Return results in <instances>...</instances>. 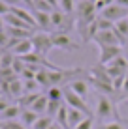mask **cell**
Returning a JSON list of instances; mask_svg holds the SVG:
<instances>
[{"label":"cell","mask_w":128,"mask_h":129,"mask_svg":"<svg viewBox=\"0 0 128 129\" xmlns=\"http://www.w3.org/2000/svg\"><path fill=\"white\" fill-rule=\"evenodd\" d=\"M94 112H96V118H98L100 122H109V120L121 122V116H119V112L115 109V103L111 101V97H107L104 94H98Z\"/></svg>","instance_id":"cell-1"},{"label":"cell","mask_w":128,"mask_h":129,"mask_svg":"<svg viewBox=\"0 0 128 129\" xmlns=\"http://www.w3.org/2000/svg\"><path fill=\"white\" fill-rule=\"evenodd\" d=\"M51 41H53V47L60 49V51H76L79 49V45L70 38L68 32H62V30H57V32H51Z\"/></svg>","instance_id":"cell-2"},{"label":"cell","mask_w":128,"mask_h":129,"mask_svg":"<svg viewBox=\"0 0 128 129\" xmlns=\"http://www.w3.org/2000/svg\"><path fill=\"white\" fill-rule=\"evenodd\" d=\"M30 41H32L34 45V52H38V54L42 56H47V52L51 51L53 47V41H51V34H45V32H38L34 34L32 38H30Z\"/></svg>","instance_id":"cell-3"},{"label":"cell","mask_w":128,"mask_h":129,"mask_svg":"<svg viewBox=\"0 0 128 129\" xmlns=\"http://www.w3.org/2000/svg\"><path fill=\"white\" fill-rule=\"evenodd\" d=\"M64 103L68 105L70 109H77V110H81V112H85L87 116H90L87 99H83V97H79L77 94H74L70 88H66V90H64Z\"/></svg>","instance_id":"cell-4"},{"label":"cell","mask_w":128,"mask_h":129,"mask_svg":"<svg viewBox=\"0 0 128 129\" xmlns=\"http://www.w3.org/2000/svg\"><path fill=\"white\" fill-rule=\"evenodd\" d=\"M100 15H102L104 19L111 21V23H119V21H122V19H128V8L113 4V6H107Z\"/></svg>","instance_id":"cell-5"},{"label":"cell","mask_w":128,"mask_h":129,"mask_svg":"<svg viewBox=\"0 0 128 129\" xmlns=\"http://www.w3.org/2000/svg\"><path fill=\"white\" fill-rule=\"evenodd\" d=\"M100 62L98 64L107 66L111 60H115L117 56L122 54V47L121 45H100Z\"/></svg>","instance_id":"cell-6"},{"label":"cell","mask_w":128,"mask_h":129,"mask_svg":"<svg viewBox=\"0 0 128 129\" xmlns=\"http://www.w3.org/2000/svg\"><path fill=\"white\" fill-rule=\"evenodd\" d=\"M68 88L74 92V94H77L79 97H83V99H87V95H89V92H90V84L87 81H83V79H76V81H72L68 84Z\"/></svg>","instance_id":"cell-7"},{"label":"cell","mask_w":128,"mask_h":129,"mask_svg":"<svg viewBox=\"0 0 128 129\" xmlns=\"http://www.w3.org/2000/svg\"><path fill=\"white\" fill-rule=\"evenodd\" d=\"M4 24L8 26V28H23V30H34L30 24H26L23 19H19V17L15 15V13H8V15H4Z\"/></svg>","instance_id":"cell-8"},{"label":"cell","mask_w":128,"mask_h":129,"mask_svg":"<svg viewBox=\"0 0 128 129\" xmlns=\"http://www.w3.org/2000/svg\"><path fill=\"white\" fill-rule=\"evenodd\" d=\"M68 107V105H66ZM89 116H87L85 112H81V110H77V109H70L68 107V129H76L79 123L83 122V120H87Z\"/></svg>","instance_id":"cell-9"},{"label":"cell","mask_w":128,"mask_h":129,"mask_svg":"<svg viewBox=\"0 0 128 129\" xmlns=\"http://www.w3.org/2000/svg\"><path fill=\"white\" fill-rule=\"evenodd\" d=\"M11 52L17 56V58H23V56L34 52V45H32V41H30V39H21V41L11 49Z\"/></svg>","instance_id":"cell-10"},{"label":"cell","mask_w":128,"mask_h":129,"mask_svg":"<svg viewBox=\"0 0 128 129\" xmlns=\"http://www.w3.org/2000/svg\"><path fill=\"white\" fill-rule=\"evenodd\" d=\"M8 94H10L11 97H23L25 95V82L21 81L19 77L17 79H13L11 82H8Z\"/></svg>","instance_id":"cell-11"},{"label":"cell","mask_w":128,"mask_h":129,"mask_svg":"<svg viewBox=\"0 0 128 129\" xmlns=\"http://www.w3.org/2000/svg\"><path fill=\"white\" fill-rule=\"evenodd\" d=\"M19 118H21V123H23L26 129H30L34 123L38 122L40 114H36L34 110H30V109H23V110H21V116H19Z\"/></svg>","instance_id":"cell-12"},{"label":"cell","mask_w":128,"mask_h":129,"mask_svg":"<svg viewBox=\"0 0 128 129\" xmlns=\"http://www.w3.org/2000/svg\"><path fill=\"white\" fill-rule=\"evenodd\" d=\"M21 110L23 109H21L19 105H10L2 114H0V118H2V122H15V120L21 116Z\"/></svg>","instance_id":"cell-13"},{"label":"cell","mask_w":128,"mask_h":129,"mask_svg":"<svg viewBox=\"0 0 128 129\" xmlns=\"http://www.w3.org/2000/svg\"><path fill=\"white\" fill-rule=\"evenodd\" d=\"M34 19H36V26L42 30H49L51 28V13H43V11H32Z\"/></svg>","instance_id":"cell-14"},{"label":"cell","mask_w":128,"mask_h":129,"mask_svg":"<svg viewBox=\"0 0 128 129\" xmlns=\"http://www.w3.org/2000/svg\"><path fill=\"white\" fill-rule=\"evenodd\" d=\"M66 24V13L60 11V10H55L51 13V28H62Z\"/></svg>","instance_id":"cell-15"},{"label":"cell","mask_w":128,"mask_h":129,"mask_svg":"<svg viewBox=\"0 0 128 129\" xmlns=\"http://www.w3.org/2000/svg\"><path fill=\"white\" fill-rule=\"evenodd\" d=\"M47 103H49L47 95H40L38 99H36V103H34L32 107H30V110H34L36 114H40V116H43V114L47 112Z\"/></svg>","instance_id":"cell-16"},{"label":"cell","mask_w":128,"mask_h":129,"mask_svg":"<svg viewBox=\"0 0 128 129\" xmlns=\"http://www.w3.org/2000/svg\"><path fill=\"white\" fill-rule=\"evenodd\" d=\"M40 95H42L40 92H36V94H25L23 97H19V103H17V105H19L21 109H30V107L36 103V99Z\"/></svg>","instance_id":"cell-17"},{"label":"cell","mask_w":128,"mask_h":129,"mask_svg":"<svg viewBox=\"0 0 128 129\" xmlns=\"http://www.w3.org/2000/svg\"><path fill=\"white\" fill-rule=\"evenodd\" d=\"M17 56L13 54L11 51H4L2 56H0V69H6V68H11L13 62H15Z\"/></svg>","instance_id":"cell-18"},{"label":"cell","mask_w":128,"mask_h":129,"mask_svg":"<svg viewBox=\"0 0 128 129\" xmlns=\"http://www.w3.org/2000/svg\"><path fill=\"white\" fill-rule=\"evenodd\" d=\"M57 123H59L62 129H68V107L66 105H62L59 109V112H57Z\"/></svg>","instance_id":"cell-19"},{"label":"cell","mask_w":128,"mask_h":129,"mask_svg":"<svg viewBox=\"0 0 128 129\" xmlns=\"http://www.w3.org/2000/svg\"><path fill=\"white\" fill-rule=\"evenodd\" d=\"M45 95H47L49 101H62L64 99V90H60L59 86H51Z\"/></svg>","instance_id":"cell-20"},{"label":"cell","mask_w":128,"mask_h":129,"mask_svg":"<svg viewBox=\"0 0 128 129\" xmlns=\"http://www.w3.org/2000/svg\"><path fill=\"white\" fill-rule=\"evenodd\" d=\"M32 11H43V13H53L55 10L45 2V0H34L32 4Z\"/></svg>","instance_id":"cell-21"},{"label":"cell","mask_w":128,"mask_h":129,"mask_svg":"<svg viewBox=\"0 0 128 129\" xmlns=\"http://www.w3.org/2000/svg\"><path fill=\"white\" fill-rule=\"evenodd\" d=\"M115 30L121 34V38L128 43V19H122V21H119V23H115Z\"/></svg>","instance_id":"cell-22"},{"label":"cell","mask_w":128,"mask_h":129,"mask_svg":"<svg viewBox=\"0 0 128 129\" xmlns=\"http://www.w3.org/2000/svg\"><path fill=\"white\" fill-rule=\"evenodd\" d=\"M76 0H59V8L60 11H64L66 15H70V13H74V10H76Z\"/></svg>","instance_id":"cell-23"},{"label":"cell","mask_w":128,"mask_h":129,"mask_svg":"<svg viewBox=\"0 0 128 129\" xmlns=\"http://www.w3.org/2000/svg\"><path fill=\"white\" fill-rule=\"evenodd\" d=\"M51 123H53V118H49V116H40L38 122L32 125V129H49Z\"/></svg>","instance_id":"cell-24"},{"label":"cell","mask_w":128,"mask_h":129,"mask_svg":"<svg viewBox=\"0 0 128 129\" xmlns=\"http://www.w3.org/2000/svg\"><path fill=\"white\" fill-rule=\"evenodd\" d=\"M60 107H62L60 101H49V103H47V112H45V116H49V118L57 116V112H59Z\"/></svg>","instance_id":"cell-25"},{"label":"cell","mask_w":128,"mask_h":129,"mask_svg":"<svg viewBox=\"0 0 128 129\" xmlns=\"http://www.w3.org/2000/svg\"><path fill=\"white\" fill-rule=\"evenodd\" d=\"M107 66H119V68H122V69H128V60L124 58V54H121V56H117L115 60H111Z\"/></svg>","instance_id":"cell-26"},{"label":"cell","mask_w":128,"mask_h":129,"mask_svg":"<svg viewBox=\"0 0 128 129\" xmlns=\"http://www.w3.org/2000/svg\"><path fill=\"white\" fill-rule=\"evenodd\" d=\"M2 129H26V127L21 122H17V120H15V122H4L2 123Z\"/></svg>","instance_id":"cell-27"},{"label":"cell","mask_w":128,"mask_h":129,"mask_svg":"<svg viewBox=\"0 0 128 129\" xmlns=\"http://www.w3.org/2000/svg\"><path fill=\"white\" fill-rule=\"evenodd\" d=\"M92 125H94V118L89 116L87 120H83V122L79 123V125H77L76 129H92Z\"/></svg>","instance_id":"cell-28"},{"label":"cell","mask_w":128,"mask_h":129,"mask_svg":"<svg viewBox=\"0 0 128 129\" xmlns=\"http://www.w3.org/2000/svg\"><path fill=\"white\" fill-rule=\"evenodd\" d=\"M100 129H126V127H124L122 122H109V123H105V125H102Z\"/></svg>","instance_id":"cell-29"},{"label":"cell","mask_w":128,"mask_h":129,"mask_svg":"<svg viewBox=\"0 0 128 129\" xmlns=\"http://www.w3.org/2000/svg\"><path fill=\"white\" fill-rule=\"evenodd\" d=\"M8 43H10V36H8L6 28H4V30H0V47L6 49V47H8Z\"/></svg>","instance_id":"cell-30"},{"label":"cell","mask_w":128,"mask_h":129,"mask_svg":"<svg viewBox=\"0 0 128 129\" xmlns=\"http://www.w3.org/2000/svg\"><path fill=\"white\" fill-rule=\"evenodd\" d=\"M11 11V6H8L4 0H0V17H4V15H8V13Z\"/></svg>","instance_id":"cell-31"},{"label":"cell","mask_w":128,"mask_h":129,"mask_svg":"<svg viewBox=\"0 0 128 129\" xmlns=\"http://www.w3.org/2000/svg\"><path fill=\"white\" fill-rule=\"evenodd\" d=\"M121 99H128V75H126V81L122 84V90H121Z\"/></svg>","instance_id":"cell-32"},{"label":"cell","mask_w":128,"mask_h":129,"mask_svg":"<svg viewBox=\"0 0 128 129\" xmlns=\"http://www.w3.org/2000/svg\"><path fill=\"white\" fill-rule=\"evenodd\" d=\"M4 2H6L8 6H11V8H17V6H21V4H23L21 0H4Z\"/></svg>","instance_id":"cell-33"},{"label":"cell","mask_w":128,"mask_h":129,"mask_svg":"<svg viewBox=\"0 0 128 129\" xmlns=\"http://www.w3.org/2000/svg\"><path fill=\"white\" fill-rule=\"evenodd\" d=\"M8 107H10V103H8V101H6V99H0V114H2V112H4V110H6V109H8Z\"/></svg>","instance_id":"cell-34"},{"label":"cell","mask_w":128,"mask_h":129,"mask_svg":"<svg viewBox=\"0 0 128 129\" xmlns=\"http://www.w3.org/2000/svg\"><path fill=\"white\" fill-rule=\"evenodd\" d=\"M45 2L49 4L53 10H60V8H59V0H45Z\"/></svg>","instance_id":"cell-35"},{"label":"cell","mask_w":128,"mask_h":129,"mask_svg":"<svg viewBox=\"0 0 128 129\" xmlns=\"http://www.w3.org/2000/svg\"><path fill=\"white\" fill-rule=\"evenodd\" d=\"M117 6H122V8H128V0H115Z\"/></svg>","instance_id":"cell-36"},{"label":"cell","mask_w":128,"mask_h":129,"mask_svg":"<svg viewBox=\"0 0 128 129\" xmlns=\"http://www.w3.org/2000/svg\"><path fill=\"white\" fill-rule=\"evenodd\" d=\"M102 2H104V6L107 8V6H113V4H115V0H102Z\"/></svg>","instance_id":"cell-37"},{"label":"cell","mask_w":128,"mask_h":129,"mask_svg":"<svg viewBox=\"0 0 128 129\" xmlns=\"http://www.w3.org/2000/svg\"><path fill=\"white\" fill-rule=\"evenodd\" d=\"M122 54H124V58L128 60V45H124V47H122Z\"/></svg>","instance_id":"cell-38"},{"label":"cell","mask_w":128,"mask_h":129,"mask_svg":"<svg viewBox=\"0 0 128 129\" xmlns=\"http://www.w3.org/2000/svg\"><path fill=\"white\" fill-rule=\"evenodd\" d=\"M6 28V24H4V17H0V30Z\"/></svg>","instance_id":"cell-39"},{"label":"cell","mask_w":128,"mask_h":129,"mask_svg":"<svg viewBox=\"0 0 128 129\" xmlns=\"http://www.w3.org/2000/svg\"><path fill=\"white\" fill-rule=\"evenodd\" d=\"M77 2H83V0H77Z\"/></svg>","instance_id":"cell-40"},{"label":"cell","mask_w":128,"mask_h":129,"mask_svg":"<svg viewBox=\"0 0 128 129\" xmlns=\"http://www.w3.org/2000/svg\"><path fill=\"white\" fill-rule=\"evenodd\" d=\"M0 56H2V52H0Z\"/></svg>","instance_id":"cell-41"},{"label":"cell","mask_w":128,"mask_h":129,"mask_svg":"<svg viewBox=\"0 0 128 129\" xmlns=\"http://www.w3.org/2000/svg\"><path fill=\"white\" fill-rule=\"evenodd\" d=\"M30 129H32V127H30Z\"/></svg>","instance_id":"cell-42"}]
</instances>
